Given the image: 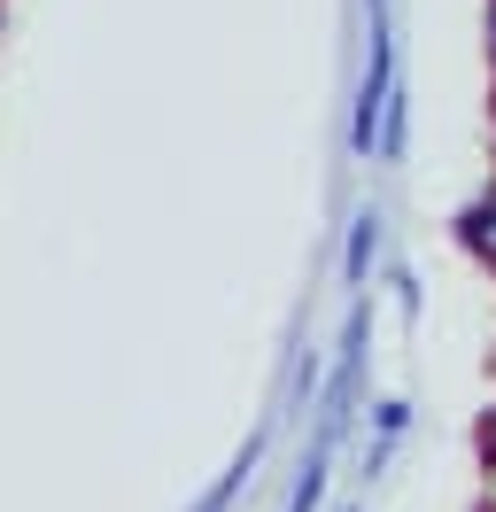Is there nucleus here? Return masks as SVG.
<instances>
[{"instance_id":"f257e3e1","label":"nucleus","mask_w":496,"mask_h":512,"mask_svg":"<svg viewBox=\"0 0 496 512\" xmlns=\"http://www.w3.org/2000/svg\"><path fill=\"white\" fill-rule=\"evenodd\" d=\"M256 458H264V435H256V443H248L241 458H233V474L217 481V489H210V497H202V505H194V512H225V505H233V497H241V489H248V474H256Z\"/></svg>"},{"instance_id":"f03ea898","label":"nucleus","mask_w":496,"mask_h":512,"mask_svg":"<svg viewBox=\"0 0 496 512\" xmlns=\"http://www.w3.org/2000/svg\"><path fill=\"white\" fill-rule=\"evenodd\" d=\"M372 256H380V218H357V233H349V280H357V288H365V272H372Z\"/></svg>"},{"instance_id":"7ed1b4c3","label":"nucleus","mask_w":496,"mask_h":512,"mask_svg":"<svg viewBox=\"0 0 496 512\" xmlns=\"http://www.w3.org/2000/svg\"><path fill=\"white\" fill-rule=\"evenodd\" d=\"M458 233H465L473 256H496V202H473V210L458 218Z\"/></svg>"},{"instance_id":"20e7f679","label":"nucleus","mask_w":496,"mask_h":512,"mask_svg":"<svg viewBox=\"0 0 496 512\" xmlns=\"http://www.w3.org/2000/svg\"><path fill=\"white\" fill-rule=\"evenodd\" d=\"M318 474H326V450H318V458L303 466V481H295V505H287V512H310V505H318V489H326Z\"/></svg>"},{"instance_id":"39448f33","label":"nucleus","mask_w":496,"mask_h":512,"mask_svg":"<svg viewBox=\"0 0 496 512\" xmlns=\"http://www.w3.org/2000/svg\"><path fill=\"white\" fill-rule=\"evenodd\" d=\"M481 450H496V427H481Z\"/></svg>"}]
</instances>
